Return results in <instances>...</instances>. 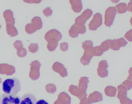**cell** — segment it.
<instances>
[{"mask_svg": "<svg viewBox=\"0 0 132 104\" xmlns=\"http://www.w3.org/2000/svg\"><path fill=\"white\" fill-rule=\"evenodd\" d=\"M2 89L5 93L16 96L21 90L20 81L15 77L7 79L2 83Z\"/></svg>", "mask_w": 132, "mask_h": 104, "instance_id": "cell-1", "label": "cell"}, {"mask_svg": "<svg viewBox=\"0 0 132 104\" xmlns=\"http://www.w3.org/2000/svg\"><path fill=\"white\" fill-rule=\"evenodd\" d=\"M116 11L114 7L112 6L108 8L105 11L104 22L106 26L110 27L113 24Z\"/></svg>", "mask_w": 132, "mask_h": 104, "instance_id": "cell-2", "label": "cell"}, {"mask_svg": "<svg viewBox=\"0 0 132 104\" xmlns=\"http://www.w3.org/2000/svg\"><path fill=\"white\" fill-rule=\"evenodd\" d=\"M20 97L19 96L4 93L1 96V104H20Z\"/></svg>", "mask_w": 132, "mask_h": 104, "instance_id": "cell-3", "label": "cell"}, {"mask_svg": "<svg viewBox=\"0 0 132 104\" xmlns=\"http://www.w3.org/2000/svg\"><path fill=\"white\" fill-rule=\"evenodd\" d=\"M102 15L99 13H97L93 15V18L88 25L89 29L92 31L96 30L102 25Z\"/></svg>", "mask_w": 132, "mask_h": 104, "instance_id": "cell-4", "label": "cell"}, {"mask_svg": "<svg viewBox=\"0 0 132 104\" xmlns=\"http://www.w3.org/2000/svg\"><path fill=\"white\" fill-rule=\"evenodd\" d=\"M93 12L90 9L85 10L82 14L75 19V23L79 25H81L86 23V22L92 16Z\"/></svg>", "mask_w": 132, "mask_h": 104, "instance_id": "cell-5", "label": "cell"}, {"mask_svg": "<svg viewBox=\"0 0 132 104\" xmlns=\"http://www.w3.org/2000/svg\"><path fill=\"white\" fill-rule=\"evenodd\" d=\"M86 32V27L85 25H78L75 23L72 25L69 31L70 37L75 38L78 36V34H84Z\"/></svg>", "mask_w": 132, "mask_h": 104, "instance_id": "cell-6", "label": "cell"}, {"mask_svg": "<svg viewBox=\"0 0 132 104\" xmlns=\"http://www.w3.org/2000/svg\"><path fill=\"white\" fill-rule=\"evenodd\" d=\"M61 33L58 30L54 29L48 31L45 34L44 38L47 42L52 41H58L62 38Z\"/></svg>", "mask_w": 132, "mask_h": 104, "instance_id": "cell-7", "label": "cell"}, {"mask_svg": "<svg viewBox=\"0 0 132 104\" xmlns=\"http://www.w3.org/2000/svg\"><path fill=\"white\" fill-rule=\"evenodd\" d=\"M89 78L86 76L81 77L79 80L78 84V89L81 92V95L79 98L80 100L87 96L86 91L88 87V84L89 82Z\"/></svg>", "mask_w": 132, "mask_h": 104, "instance_id": "cell-8", "label": "cell"}, {"mask_svg": "<svg viewBox=\"0 0 132 104\" xmlns=\"http://www.w3.org/2000/svg\"><path fill=\"white\" fill-rule=\"evenodd\" d=\"M93 47H89L84 50V54L81 57L80 62L84 65H88L94 56Z\"/></svg>", "mask_w": 132, "mask_h": 104, "instance_id": "cell-9", "label": "cell"}, {"mask_svg": "<svg viewBox=\"0 0 132 104\" xmlns=\"http://www.w3.org/2000/svg\"><path fill=\"white\" fill-rule=\"evenodd\" d=\"M108 66V62L106 60H102L99 62L97 72L98 75L100 77L104 78L108 76V71L107 69Z\"/></svg>", "mask_w": 132, "mask_h": 104, "instance_id": "cell-10", "label": "cell"}, {"mask_svg": "<svg viewBox=\"0 0 132 104\" xmlns=\"http://www.w3.org/2000/svg\"><path fill=\"white\" fill-rule=\"evenodd\" d=\"M127 44V41L123 38L112 40L110 48L114 50H119L121 47H124Z\"/></svg>", "mask_w": 132, "mask_h": 104, "instance_id": "cell-11", "label": "cell"}, {"mask_svg": "<svg viewBox=\"0 0 132 104\" xmlns=\"http://www.w3.org/2000/svg\"><path fill=\"white\" fill-rule=\"evenodd\" d=\"M37 101L36 98L34 95L26 93L20 98V104H36Z\"/></svg>", "mask_w": 132, "mask_h": 104, "instance_id": "cell-12", "label": "cell"}, {"mask_svg": "<svg viewBox=\"0 0 132 104\" xmlns=\"http://www.w3.org/2000/svg\"><path fill=\"white\" fill-rule=\"evenodd\" d=\"M102 94L99 92L95 91L89 94L88 98L91 104L102 101Z\"/></svg>", "mask_w": 132, "mask_h": 104, "instance_id": "cell-13", "label": "cell"}, {"mask_svg": "<svg viewBox=\"0 0 132 104\" xmlns=\"http://www.w3.org/2000/svg\"><path fill=\"white\" fill-rule=\"evenodd\" d=\"M70 3L71 5V8L73 11L79 13L82 8V3L80 0H70Z\"/></svg>", "mask_w": 132, "mask_h": 104, "instance_id": "cell-14", "label": "cell"}, {"mask_svg": "<svg viewBox=\"0 0 132 104\" xmlns=\"http://www.w3.org/2000/svg\"><path fill=\"white\" fill-rule=\"evenodd\" d=\"M3 15L6 23L14 25L15 19L13 17V13L12 11L10 10H5L3 12Z\"/></svg>", "mask_w": 132, "mask_h": 104, "instance_id": "cell-15", "label": "cell"}, {"mask_svg": "<svg viewBox=\"0 0 132 104\" xmlns=\"http://www.w3.org/2000/svg\"><path fill=\"white\" fill-rule=\"evenodd\" d=\"M6 30L8 34L11 37H14L18 34V31L14 25L6 23Z\"/></svg>", "mask_w": 132, "mask_h": 104, "instance_id": "cell-16", "label": "cell"}, {"mask_svg": "<svg viewBox=\"0 0 132 104\" xmlns=\"http://www.w3.org/2000/svg\"><path fill=\"white\" fill-rule=\"evenodd\" d=\"M31 24L37 30H39L42 27L43 23L40 18L35 16L31 20Z\"/></svg>", "mask_w": 132, "mask_h": 104, "instance_id": "cell-17", "label": "cell"}, {"mask_svg": "<svg viewBox=\"0 0 132 104\" xmlns=\"http://www.w3.org/2000/svg\"><path fill=\"white\" fill-rule=\"evenodd\" d=\"M117 90L118 92L117 97L119 99L122 97L127 96L128 90L125 86L120 84L117 86Z\"/></svg>", "mask_w": 132, "mask_h": 104, "instance_id": "cell-18", "label": "cell"}, {"mask_svg": "<svg viewBox=\"0 0 132 104\" xmlns=\"http://www.w3.org/2000/svg\"><path fill=\"white\" fill-rule=\"evenodd\" d=\"M117 89L116 87L112 86H107L105 88L104 92L108 96L115 97L116 95Z\"/></svg>", "mask_w": 132, "mask_h": 104, "instance_id": "cell-19", "label": "cell"}, {"mask_svg": "<svg viewBox=\"0 0 132 104\" xmlns=\"http://www.w3.org/2000/svg\"><path fill=\"white\" fill-rule=\"evenodd\" d=\"M116 12L119 14L127 12V4L123 3H121L117 4L114 7Z\"/></svg>", "mask_w": 132, "mask_h": 104, "instance_id": "cell-20", "label": "cell"}, {"mask_svg": "<svg viewBox=\"0 0 132 104\" xmlns=\"http://www.w3.org/2000/svg\"><path fill=\"white\" fill-rule=\"evenodd\" d=\"M111 40L109 39L106 40L102 42L100 46V47L103 52L108 50L110 48Z\"/></svg>", "mask_w": 132, "mask_h": 104, "instance_id": "cell-21", "label": "cell"}, {"mask_svg": "<svg viewBox=\"0 0 132 104\" xmlns=\"http://www.w3.org/2000/svg\"><path fill=\"white\" fill-rule=\"evenodd\" d=\"M58 41H52L48 42L47 45V48L50 51L55 50L58 45Z\"/></svg>", "mask_w": 132, "mask_h": 104, "instance_id": "cell-22", "label": "cell"}, {"mask_svg": "<svg viewBox=\"0 0 132 104\" xmlns=\"http://www.w3.org/2000/svg\"><path fill=\"white\" fill-rule=\"evenodd\" d=\"M71 88V93L79 99L81 95V92L77 86L72 85Z\"/></svg>", "mask_w": 132, "mask_h": 104, "instance_id": "cell-23", "label": "cell"}, {"mask_svg": "<svg viewBox=\"0 0 132 104\" xmlns=\"http://www.w3.org/2000/svg\"><path fill=\"white\" fill-rule=\"evenodd\" d=\"M25 30L28 34H31L34 33L37 30L30 23L27 24L25 26Z\"/></svg>", "mask_w": 132, "mask_h": 104, "instance_id": "cell-24", "label": "cell"}, {"mask_svg": "<svg viewBox=\"0 0 132 104\" xmlns=\"http://www.w3.org/2000/svg\"><path fill=\"white\" fill-rule=\"evenodd\" d=\"M93 51L94 56H101L103 53L99 46L93 47Z\"/></svg>", "mask_w": 132, "mask_h": 104, "instance_id": "cell-25", "label": "cell"}, {"mask_svg": "<svg viewBox=\"0 0 132 104\" xmlns=\"http://www.w3.org/2000/svg\"><path fill=\"white\" fill-rule=\"evenodd\" d=\"M38 46L37 43H31L28 47V51L30 52L33 54L38 50Z\"/></svg>", "mask_w": 132, "mask_h": 104, "instance_id": "cell-26", "label": "cell"}, {"mask_svg": "<svg viewBox=\"0 0 132 104\" xmlns=\"http://www.w3.org/2000/svg\"><path fill=\"white\" fill-rule=\"evenodd\" d=\"M119 100L121 104H132L131 100L127 96L122 97Z\"/></svg>", "mask_w": 132, "mask_h": 104, "instance_id": "cell-27", "label": "cell"}, {"mask_svg": "<svg viewBox=\"0 0 132 104\" xmlns=\"http://www.w3.org/2000/svg\"><path fill=\"white\" fill-rule=\"evenodd\" d=\"M122 84L126 87L127 90H129L132 87V81L127 79L122 83Z\"/></svg>", "mask_w": 132, "mask_h": 104, "instance_id": "cell-28", "label": "cell"}, {"mask_svg": "<svg viewBox=\"0 0 132 104\" xmlns=\"http://www.w3.org/2000/svg\"><path fill=\"white\" fill-rule=\"evenodd\" d=\"M82 43V47L84 50L89 47H93V42L89 40H86Z\"/></svg>", "mask_w": 132, "mask_h": 104, "instance_id": "cell-29", "label": "cell"}, {"mask_svg": "<svg viewBox=\"0 0 132 104\" xmlns=\"http://www.w3.org/2000/svg\"><path fill=\"white\" fill-rule=\"evenodd\" d=\"M43 12L44 15L47 17L51 16L52 13V11L50 7H47L43 9Z\"/></svg>", "mask_w": 132, "mask_h": 104, "instance_id": "cell-30", "label": "cell"}, {"mask_svg": "<svg viewBox=\"0 0 132 104\" xmlns=\"http://www.w3.org/2000/svg\"><path fill=\"white\" fill-rule=\"evenodd\" d=\"M14 45V47L16 49H19L22 48L23 46V45L22 42L19 40H17L15 41L13 44Z\"/></svg>", "mask_w": 132, "mask_h": 104, "instance_id": "cell-31", "label": "cell"}, {"mask_svg": "<svg viewBox=\"0 0 132 104\" xmlns=\"http://www.w3.org/2000/svg\"><path fill=\"white\" fill-rule=\"evenodd\" d=\"M132 29H131L127 32L125 35V37L129 41L131 42L132 41Z\"/></svg>", "mask_w": 132, "mask_h": 104, "instance_id": "cell-32", "label": "cell"}, {"mask_svg": "<svg viewBox=\"0 0 132 104\" xmlns=\"http://www.w3.org/2000/svg\"><path fill=\"white\" fill-rule=\"evenodd\" d=\"M60 46V49L63 51H65L68 49V44L66 42L61 43Z\"/></svg>", "mask_w": 132, "mask_h": 104, "instance_id": "cell-33", "label": "cell"}, {"mask_svg": "<svg viewBox=\"0 0 132 104\" xmlns=\"http://www.w3.org/2000/svg\"><path fill=\"white\" fill-rule=\"evenodd\" d=\"M79 104H90L91 103L89 101L88 98L85 97L80 100Z\"/></svg>", "mask_w": 132, "mask_h": 104, "instance_id": "cell-34", "label": "cell"}, {"mask_svg": "<svg viewBox=\"0 0 132 104\" xmlns=\"http://www.w3.org/2000/svg\"><path fill=\"white\" fill-rule=\"evenodd\" d=\"M18 53L22 56L25 55L27 53L26 49L23 47L22 48L17 51Z\"/></svg>", "mask_w": 132, "mask_h": 104, "instance_id": "cell-35", "label": "cell"}, {"mask_svg": "<svg viewBox=\"0 0 132 104\" xmlns=\"http://www.w3.org/2000/svg\"><path fill=\"white\" fill-rule=\"evenodd\" d=\"M36 104H49L46 100L44 99H40L37 100Z\"/></svg>", "mask_w": 132, "mask_h": 104, "instance_id": "cell-36", "label": "cell"}, {"mask_svg": "<svg viewBox=\"0 0 132 104\" xmlns=\"http://www.w3.org/2000/svg\"><path fill=\"white\" fill-rule=\"evenodd\" d=\"M24 2L29 3H39L41 0H23Z\"/></svg>", "mask_w": 132, "mask_h": 104, "instance_id": "cell-37", "label": "cell"}, {"mask_svg": "<svg viewBox=\"0 0 132 104\" xmlns=\"http://www.w3.org/2000/svg\"><path fill=\"white\" fill-rule=\"evenodd\" d=\"M132 2H129L128 4V5L127 6V10L129 11L132 12Z\"/></svg>", "mask_w": 132, "mask_h": 104, "instance_id": "cell-38", "label": "cell"}, {"mask_svg": "<svg viewBox=\"0 0 132 104\" xmlns=\"http://www.w3.org/2000/svg\"><path fill=\"white\" fill-rule=\"evenodd\" d=\"M1 98L0 94V104H1Z\"/></svg>", "mask_w": 132, "mask_h": 104, "instance_id": "cell-39", "label": "cell"}, {"mask_svg": "<svg viewBox=\"0 0 132 104\" xmlns=\"http://www.w3.org/2000/svg\"><path fill=\"white\" fill-rule=\"evenodd\" d=\"M1 25H0V29L1 28Z\"/></svg>", "mask_w": 132, "mask_h": 104, "instance_id": "cell-40", "label": "cell"}]
</instances>
